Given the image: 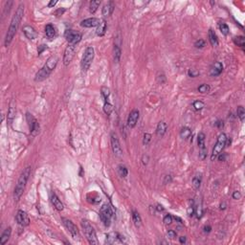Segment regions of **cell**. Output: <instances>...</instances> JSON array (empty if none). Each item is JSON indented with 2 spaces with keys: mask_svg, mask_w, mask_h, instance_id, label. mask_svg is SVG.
<instances>
[{
  "mask_svg": "<svg viewBox=\"0 0 245 245\" xmlns=\"http://www.w3.org/2000/svg\"><path fill=\"white\" fill-rule=\"evenodd\" d=\"M23 15H24V5L21 3L19 4L18 8L16 12L15 16H12V20H11V23H10V26H9V29L7 31V34H6V37H5V41H4V44L6 47H8L10 46V44L12 43V39H14L16 32L19 28V25L21 23V20L23 18Z\"/></svg>",
  "mask_w": 245,
  "mask_h": 245,
  "instance_id": "obj_1",
  "label": "cell"
},
{
  "mask_svg": "<svg viewBox=\"0 0 245 245\" xmlns=\"http://www.w3.org/2000/svg\"><path fill=\"white\" fill-rule=\"evenodd\" d=\"M58 62V58L57 56L50 57L47 59L46 63L43 65V67L36 74L35 81L39 82H42V81H44V79H47L51 75V73L57 67Z\"/></svg>",
  "mask_w": 245,
  "mask_h": 245,
  "instance_id": "obj_2",
  "label": "cell"
},
{
  "mask_svg": "<svg viewBox=\"0 0 245 245\" xmlns=\"http://www.w3.org/2000/svg\"><path fill=\"white\" fill-rule=\"evenodd\" d=\"M31 174V167H27L26 169H24V170L21 173L20 176H19L17 183L16 185V188L14 191V199L15 201H18L20 199V197L22 196L24 190L26 187V184H27L29 177Z\"/></svg>",
  "mask_w": 245,
  "mask_h": 245,
  "instance_id": "obj_3",
  "label": "cell"
},
{
  "mask_svg": "<svg viewBox=\"0 0 245 245\" xmlns=\"http://www.w3.org/2000/svg\"><path fill=\"white\" fill-rule=\"evenodd\" d=\"M82 227L83 230V233L86 236L87 240L90 244L92 245H97L99 243L97 235H96V231L94 227L90 224V222L86 219H82Z\"/></svg>",
  "mask_w": 245,
  "mask_h": 245,
  "instance_id": "obj_4",
  "label": "cell"
},
{
  "mask_svg": "<svg viewBox=\"0 0 245 245\" xmlns=\"http://www.w3.org/2000/svg\"><path fill=\"white\" fill-rule=\"evenodd\" d=\"M95 57V50L92 46H88V47L85 49L84 54L82 58V62H81V67L82 72H87L88 69L90 68V66L92 64Z\"/></svg>",
  "mask_w": 245,
  "mask_h": 245,
  "instance_id": "obj_5",
  "label": "cell"
},
{
  "mask_svg": "<svg viewBox=\"0 0 245 245\" xmlns=\"http://www.w3.org/2000/svg\"><path fill=\"white\" fill-rule=\"evenodd\" d=\"M226 142H227V135L225 133H220L217 137V141L215 145V147L213 149V152H212L211 155V160L215 161L217 158V156L221 153V151L224 149V148L226 147Z\"/></svg>",
  "mask_w": 245,
  "mask_h": 245,
  "instance_id": "obj_6",
  "label": "cell"
},
{
  "mask_svg": "<svg viewBox=\"0 0 245 245\" xmlns=\"http://www.w3.org/2000/svg\"><path fill=\"white\" fill-rule=\"evenodd\" d=\"M100 219L105 227H109L111 224V218L113 216V211L108 204H103L100 209Z\"/></svg>",
  "mask_w": 245,
  "mask_h": 245,
  "instance_id": "obj_7",
  "label": "cell"
},
{
  "mask_svg": "<svg viewBox=\"0 0 245 245\" xmlns=\"http://www.w3.org/2000/svg\"><path fill=\"white\" fill-rule=\"evenodd\" d=\"M110 142H111V148L113 150V153L117 157H121L123 155V149L121 147L120 141H119L118 135L115 132H111L110 135Z\"/></svg>",
  "mask_w": 245,
  "mask_h": 245,
  "instance_id": "obj_8",
  "label": "cell"
},
{
  "mask_svg": "<svg viewBox=\"0 0 245 245\" xmlns=\"http://www.w3.org/2000/svg\"><path fill=\"white\" fill-rule=\"evenodd\" d=\"M26 120H27V123L29 125L30 133L33 136L37 135L38 132H39V124H38L37 119L28 112V113H26Z\"/></svg>",
  "mask_w": 245,
  "mask_h": 245,
  "instance_id": "obj_9",
  "label": "cell"
},
{
  "mask_svg": "<svg viewBox=\"0 0 245 245\" xmlns=\"http://www.w3.org/2000/svg\"><path fill=\"white\" fill-rule=\"evenodd\" d=\"M64 37L69 44H74V45H77V43H79L82 38V35L81 33L74 30H66Z\"/></svg>",
  "mask_w": 245,
  "mask_h": 245,
  "instance_id": "obj_10",
  "label": "cell"
},
{
  "mask_svg": "<svg viewBox=\"0 0 245 245\" xmlns=\"http://www.w3.org/2000/svg\"><path fill=\"white\" fill-rule=\"evenodd\" d=\"M76 50H77V46L74 44H68L67 47L65 48L64 54H63V64L65 66H68L71 63L73 58L75 56Z\"/></svg>",
  "mask_w": 245,
  "mask_h": 245,
  "instance_id": "obj_11",
  "label": "cell"
},
{
  "mask_svg": "<svg viewBox=\"0 0 245 245\" xmlns=\"http://www.w3.org/2000/svg\"><path fill=\"white\" fill-rule=\"evenodd\" d=\"M62 221H63L65 228L68 230V232L72 236V237L74 238V240H78V238L79 237L78 227L70 219H68V218H62Z\"/></svg>",
  "mask_w": 245,
  "mask_h": 245,
  "instance_id": "obj_12",
  "label": "cell"
},
{
  "mask_svg": "<svg viewBox=\"0 0 245 245\" xmlns=\"http://www.w3.org/2000/svg\"><path fill=\"white\" fill-rule=\"evenodd\" d=\"M16 222L22 227L28 226V225L30 224L29 215H27L26 212H24L22 210H18L17 211V214L16 215Z\"/></svg>",
  "mask_w": 245,
  "mask_h": 245,
  "instance_id": "obj_13",
  "label": "cell"
},
{
  "mask_svg": "<svg viewBox=\"0 0 245 245\" xmlns=\"http://www.w3.org/2000/svg\"><path fill=\"white\" fill-rule=\"evenodd\" d=\"M139 116H140V112H139L138 109H133L130 112L128 118V127L129 128H133L136 127L139 120Z\"/></svg>",
  "mask_w": 245,
  "mask_h": 245,
  "instance_id": "obj_14",
  "label": "cell"
},
{
  "mask_svg": "<svg viewBox=\"0 0 245 245\" xmlns=\"http://www.w3.org/2000/svg\"><path fill=\"white\" fill-rule=\"evenodd\" d=\"M101 20L97 17H89L82 20L81 22V26L83 28H92V27H98V25L100 24Z\"/></svg>",
  "mask_w": 245,
  "mask_h": 245,
  "instance_id": "obj_15",
  "label": "cell"
},
{
  "mask_svg": "<svg viewBox=\"0 0 245 245\" xmlns=\"http://www.w3.org/2000/svg\"><path fill=\"white\" fill-rule=\"evenodd\" d=\"M23 33L25 37L30 40H34L37 37V33L34 27H32L30 25H25L23 27Z\"/></svg>",
  "mask_w": 245,
  "mask_h": 245,
  "instance_id": "obj_16",
  "label": "cell"
},
{
  "mask_svg": "<svg viewBox=\"0 0 245 245\" xmlns=\"http://www.w3.org/2000/svg\"><path fill=\"white\" fill-rule=\"evenodd\" d=\"M222 71H223V64L219 61H216L212 66V68L210 70V75L212 77H217L221 74Z\"/></svg>",
  "mask_w": 245,
  "mask_h": 245,
  "instance_id": "obj_17",
  "label": "cell"
},
{
  "mask_svg": "<svg viewBox=\"0 0 245 245\" xmlns=\"http://www.w3.org/2000/svg\"><path fill=\"white\" fill-rule=\"evenodd\" d=\"M114 8H115V6H114V3L110 1L108 2L107 4H105L103 6V8L102 10V14L104 17H107V16H110L112 14H113V11H114Z\"/></svg>",
  "mask_w": 245,
  "mask_h": 245,
  "instance_id": "obj_18",
  "label": "cell"
},
{
  "mask_svg": "<svg viewBox=\"0 0 245 245\" xmlns=\"http://www.w3.org/2000/svg\"><path fill=\"white\" fill-rule=\"evenodd\" d=\"M168 130V124L165 122H159L156 128V134L159 137H163Z\"/></svg>",
  "mask_w": 245,
  "mask_h": 245,
  "instance_id": "obj_19",
  "label": "cell"
},
{
  "mask_svg": "<svg viewBox=\"0 0 245 245\" xmlns=\"http://www.w3.org/2000/svg\"><path fill=\"white\" fill-rule=\"evenodd\" d=\"M51 202H52V204L54 205V207H55L58 211L61 212V211L63 210V208H64L63 204H62V202L61 201V199H59V198L57 196L56 194H52V195H51Z\"/></svg>",
  "mask_w": 245,
  "mask_h": 245,
  "instance_id": "obj_20",
  "label": "cell"
},
{
  "mask_svg": "<svg viewBox=\"0 0 245 245\" xmlns=\"http://www.w3.org/2000/svg\"><path fill=\"white\" fill-rule=\"evenodd\" d=\"M107 23L104 19H103V20H101L100 24L98 25L97 30H96V34L99 37H103L105 32H107Z\"/></svg>",
  "mask_w": 245,
  "mask_h": 245,
  "instance_id": "obj_21",
  "label": "cell"
},
{
  "mask_svg": "<svg viewBox=\"0 0 245 245\" xmlns=\"http://www.w3.org/2000/svg\"><path fill=\"white\" fill-rule=\"evenodd\" d=\"M11 235H12V228L8 227L7 229H5L1 235V236H0V244L4 245L6 242H8V240L11 237Z\"/></svg>",
  "mask_w": 245,
  "mask_h": 245,
  "instance_id": "obj_22",
  "label": "cell"
},
{
  "mask_svg": "<svg viewBox=\"0 0 245 245\" xmlns=\"http://www.w3.org/2000/svg\"><path fill=\"white\" fill-rule=\"evenodd\" d=\"M45 35L50 39L56 37V29L52 24H47L45 26Z\"/></svg>",
  "mask_w": 245,
  "mask_h": 245,
  "instance_id": "obj_23",
  "label": "cell"
},
{
  "mask_svg": "<svg viewBox=\"0 0 245 245\" xmlns=\"http://www.w3.org/2000/svg\"><path fill=\"white\" fill-rule=\"evenodd\" d=\"M208 37H209V41L211 43L212 46H215L218 45V39H217V37H216V34L215 33V31L213 29H210L209 30V33H208Z\"/></svg>",
  "mask_w": 245,
  "mask_h": 245,
  "instance_id": "obj_24",
  "label": "cell"
},
{
  "mask_svg": "<svg viewBox=\"0 0 245 245\" xmlns=\"http://www.w3.org/2000/svg\"><path fill=\"white\" fill-rule=\"evenodd\" d=\"M121 56H122V50H121V47L119 46L118 44H114V47H113V58H114V61L115 62H119L121 59Z\"/></svg>",
  "mask_w": 245,
  "mask_h": 245,
  "instance_id": "obj_25",
  "label": "cell"
},
{
  "mask_svg": "<svg viewBox=\"0 0 245 245\" xmlns=\"http://www.w3.org/2000/svg\"><path fill=\"white\" fill-rule=\"evenodd\" d=\"M201 182H202V174L201 173H196L193 177V186L195 190H198L201 186Z\"/></svg>",
  "mask_w": 245,
  "mask_h": 245,
  "instance_id": "obj_26",
  "label": "cell"
},
{
  "mask_svg": "<svg viewBox=\"0 0 245 245\" xmlns=\"http://www.w3.org/2000/svg\"><path fill=\"white\" fill-rule=\"evenodd\" d=\"M16 107L12 103H11L9 110H8V122H9V124H12V122L14 121V119L16 117Z\"/></svg>",
  "mask_w": 245,
  "mask_h": 245,
  "instance_id": "obj_27",
  "label": "cell"
},
{
  "mask_svg": "<svg viewBox=\"0 0 245 245\" xmlns=\"http://www.w3.org/2000/svg\"><path fill=\"white\" fill-rule=\"evenodd\" d=\"M132 220H133V223L136 227H140L142 225V218H141L138 212H136V211L132 212Z\"/></svg>",
  "mask_w": 245,
  "mask_h": 245,
  "instance_id": "obj_28",
  "label": "cell"
},
{
  "mask_svg": "<svg viewBox=\"0 0 245 245\" xmlns=\"http://www.w3.org/2000/svg\"><path fill=\"white\" fill-rule=\"evenodd\" d=\"M100 5H101V1H99V0H92L89 4V12L91 14H95L98 8L100 7Z\"/></svg>",
  "mask_w": 245,
  "mask_h": 245,
  "instance_id": "obj_29",
  "label": "cell"
},
{
  "mask_svg": "<svg viewBox=\"0 0 245 245\" xmlns=\"http://www.w3.org/2000/svg\"><path fill=\"white\" fill-rule=\"evenodd\" d=\"M191 135V128H187V127H185L183 128L181 130H180V137L182 139H184V140H187V139H189Z\"/></svg>",
  "mask_w": 245,
  "mask_h": 245,
  "instance_id": "obj_30",
  "label": "cell"
},
{
  "mask_svg": "<svg viewBox=\"0 0 245 245\" xmlns=\"http://www.w3.org/2000/svg\"><path fill=\"white\" fill-rule=\"evenodd\" d=\"M234 43L237 46H240L241 48H244L245 46V38L243 36H238L234 37Z\"/></svg>",
  "mask_w": 245,
  "mask_h": 245,
  "instance_id": "obj_31",
  "label": "cell"
},
{
  "mask_svg": "<svg viewBox=\"0 0 245 245\" xmlns=\"http://www.w3.org/2000/svg\"><path fill=\"white\" fill-rule=\"evenodd\" d=\"M118 173H119V174H120L121 177L125 178L128 174V170L127 167L124 166V165H120V166L118 167Z\"/></svg>",
  "mask_w": 245,
  "mask_h": 245,
  "instance_id": "obj_32",
  "label": "cell"
},
{
  "mask_svg": "<svg viewBox=\"0 0 245 245\" xmlns=\"http://www.w3.org/2000/svg\"><path fill=\"white\" fill-rule=\"evenodd\" d=\"M118 240V234L117 233H110L107 236V243L112 244Z\"/></svg>",
  "mask_w": 245,
  "mask_h": 245,
  "instance_id": "obj_33",
  "label": "cell"
},
{
  "mask_svg": "<svg viewBox=\"0 0 245 245\" xmlns=\"http://www.w3.org/2000/svg\"><path fill=\"white\" fill-rule=\"evenodd\" d=\"M205 139H206V135H205L203 132H200L197 136V143H198V147H199V149L205 147Z\"/></svg>",
  "mask_w": 245,
  "mask_h": 245,
  "instance_id": "obj_34",
  "label": "cell"
},
{
  "mask_svg": "<svg viewBox=\"0 0 245 245\" xmlns=\"http://www.w3.org/2000/svg\"><path fill=\"white\" fill-rule=\"evenodd\" d=\"M113 105H112L110 103L108 102H104V104H103V111H104V113L107 114V115H110L112 113V111H113Z\"/></svg>",
  "mask_w": 245,
  "mask_h": 245,
  "instance_id": "obj_35",
  "label": "cell"
},
{
  "mask_svg": "<svg viewBox=\"0 0 245 245\" xmlns=\"http://www.w3.org/2000/svg\"><path fill=\"white\" fill-rule=\"evenodd\" d=\"M198 92H200L201 94H206V93H209L210 90H211V87L209 84H206V83H203L201 85H199L197 88Z\"/></svg>",
  "mask_w": 245,
  "mask_h": 245,
  "instance_id": "obj_36",
  "label": "cell"
},
{
  "mask_svg": "<svg viewBox=\"0 0 245 245\" xmlns=\"http://www.w3.org/2000/svg\"><path fill=\"white\" fill-rule=\"evenodd\" d=\"M236 114H237V117L240 118V120L241 122H244V119H245V109L243 107L240 105V107H237L236 109Z\"/></svg>",
  "mask_w": 245,
  "mask_h": 245,
  "instance_id": "obj_37",
  "label": "cell"
},
{
  "mask_svg": "<svg viewBox=\"0 0 245 245\" xmlns=\"http://www.w3.org/2000/svg\"><path fill=\"white\" fill-rule=\"evenodd\" d=\"M219 30L223 36H228L229 34V27L226 23H220L219 24Z\"/></svg>",
  "mask_w": 245,
  "mask_h": 245,
  "instance_id": "obj_38",
  "label": "cell"
},
{
  "mask_svg": "<svg viewBox=\"0 0 245 245\" xmlns=\"http://www.w3.org/2000/svg\"><path fill=\"white\" fill-rule=\"evenodd\" d=\"M101 91H102V96L104 99V102H107L108 98H109V95H110V90L107 87L103 86L102 89H101Z\"/></svg>",
  "mask_w": 245,
  "mask_h": 245,
  "instance_id": "obj_39",
  "label": "cell"
},
{
  "mask_svg": "<svg viewBox=\"0 0 245 245\" xmlns=\"http://www.w3.org/2000/svg\"><path fill=\"white\" fill-rule=\"evenodd\" d=\"M207 153H208V149L206 148V145L203 148L199 149V159L200 160H205L207 157Z\"/></svg>",
  "mask_w": 245,
  "mask_h": 245,
  "instance_id": "obj_40",
  "label": "cell"
},
{
  "mask_svg": "<svg viewBox=\"0 0 245 245\" xmlns=\"http://www.w3.org/2000/svg\"><path fill=\"white\" fill-rule=\"evenodd\" d=\"M193 107H194V108L196 111H200V110H202V109L204 108L205 103H204L202 101H195V102L194 103V104H193Z\"/></svg>",
  "mask_w": 245,
  "mask_h": 245,
  "instance_id": "obj_41",
  "label": "cell"
},
{
  "mask_svg": "<svg viewBox=\"0 0 245 245\" xmlns=\"http://www.w3.org/2000/svg\"><path fill=\"white\" fill-rule=\"evenodd\" d=\"M151 134L150 133H148V132H145V133H144V137H143V144L144 145H149L150 141H151Z\"/></svg>",
  "mask_w": 245,
  "mask_h": 245,
  "instance_id": "obj_42",
  "label": "cell"
},
{
  "mask_svg": "<svg viewBox=\"0 0 245 245\" xmlns=\"http://www.w3.org/2000/svg\"><path fill=\"white\" fill-rule=\"evenodd\" d=\"M205 44H206V42H205L204 39H198V40H196L194 42V46H195V48H197V49L203 48L205 46Z\"/></svg>",
  "mask_w": 245,
  "mask_h": 245,
  "instance_id": "obj_43",
  "label": "cell"
},
{
  "mask_svg": "<svg viewBox=\"0 0 245 245\" xmlns=\"http://www.w3.org/2000/svg\"><path fill=\"white\" fill-rule=\"evenodd\" d=\"M188 75L191 78H196L198 75H199V71L196 69H189L188 71Z\"/></svg>",
  "mask_w": 245,
  "mask_h": 245,
  "instance_id": "obj_44",
  "label": "cell"
},
{
  "mask_svg": "<svg viewBox=\"0 0 245 245\" xmlns=\"http://www.w3.org/2000/svg\"><path fill=\"white\" fill-rule=\"evenodd\" d=\"M163 222L166 224V225H170L171 222H173V216H171L170 214L169 215H166L163 219Z\"/></svg>",
  "mask_w": 245,
  "mask_h": 245,
  "instance_id": "obj_45",
  "label": "cell"
},
{
  "mask_svg": "<svg viewBox=\"0 0 245 245\" xmlns=\"http://www.w3.org/2000/svg\"><path fill=\"white\" fill-rule=\"evenodd\" d=\"M167 236H168V237L171 238V240H173V238L176 237L177 234H176V232H175L174 230H170V231H168Z\"/></svg>",
  "mask_w": 245,
  "mask_h": 245,
  "instance_id": "obj_46",
  "label": "cell"
},
{
  "mask_svg": "<svg viewBox=\"0 0 245 245\" xmlns=\"http://www.w3.org/2000/svg\"><path fill=\"white\" fill-rule=\"evenodd\" d=\"M194 213H195V208H194V206H190V207L188 208V210H187V214H188V215H189V216H193Z\"/></svg>",
  "mask_w": 245,
  "mask_h": 245,
  "instance_id": "obj_47",
  "label": "cell"
},
{
  "mask_svg": "<svg viewBox=\"0 0 245 245\" xmlns=\"http://www.w3.org/2000/svg\"><path fill=\"white\" fill-rule=\"evenodd\" d=\"M149 156L148 155V154H144L143 156H142V163H143V165H148L149 164Z\"/></svg>",
  "mask_w": 245,
  "mask_h": 245,
  "instance_id": "obj_48",
  "label": "cell"
},
{
  "mask_svg": "<svg viewBox=\"0 0 245 245\" xmlns=\"http://www.w3.org/2000/svg\"><path fill=\"white\" fill-rule=\"evenodd\" d=\"M233 198L234 199H236V200H238V199H240L241 198V194L240 193V191H234L233 193Z\"/></svg>",
  "mask_w": 245,
  "mask_h": 245,
  "instance_id": "obj_49",
  "label": "cell"
},
{
  "mask_svg": "<svg viewBox=\"0 0 245 245\" xmlns=\"http://www.w3.org/2000/svg\"><path fill=\"white\" fill-rule=\"evenodd\" d=\"M173 181V177L171 175H166L165 176V179H164V184H170Z\"/></svg>",
  "mask_w": 245,
  "mask_h": 245,
  "instance_id": "obj_50",
  "label": "cell"
},
{
  "mask_svg": "<svg viewBox=\"0 0 245 245\" xmlns=\"http://www.w3.org/2000/svg\"><path fill=\"white\" fill-rule=\"evenodd\" d=\"M46 49H47V46H46V45H43V44H42V45H40V46H38V48H37L38 55H40L41 53H42L44 50H46Z\"/></svg>",
  "mask_w": 245,
  "mask_h": 245,
  "instance_id": "obj_51",
  "label": "cell"
},
{
  "mask_svg": "<svg viewBox=\"0 0 245 245\" xmlns=\"http://www.w3.org/2000/svg\"><path fill=\"white\" fill-rule=\"evenodd\" d=\"M57 3H58V0H51V1L49 2V4H48V7L49 8L55 7V6L57 5Z\"/></svg>",
  "mask_w": 245,
  "mask_h": 245,
  "instance_id": "obj_52",
  "label": "cell"
},
{
  "mask_svg": "<svg viewBox=\"0 0 245 245\" xmlns=\"http://www.w3.org/2000/svg\"><path fill=\"white\" fill-rule=\"evenodd\" d=\"M64 12H65V9H63V8H62V9H59V10H58V11L55 12V15H56L57 16H61Z\"/></svg>",
  "mask_w": 245,
  "mask_h": 245,
  "instance_id": "obj_53",
  "label": "cell"
},
{
  "mask_svg": "<svg viewBox=\"0 0 245 245\" xmlns=\"http://www.w3.org/2000/svg\"><path fill=\"white\" fill-rule=\"evenodd\" d=\"M203 230H204V233H205V234H209L210 232H211V230H212V227L208 225V226H205V227L203 228Z\"/></svg>",
  "mask_w": 245,
  "mask_h": 245,
  "instance_id": "obj_54",
  "label": "cell"
},
{
  "mask_svg": "<svg viewBox=\"0 0 245 245\" xmlns=\"http://www.w3.org/2000/svg\"><path fill=\"white\" fill-rule=\"evenodd\" d=\"M226 208H227V204H226V202H221L220 205H219V209H220V210H225Z\"/></svg>",
  "mask_w": 245,
  "mask_h": 245,
  "instance_id": "obj_55",
  "label": "cell"
},
{
  "mask_svg": "<svg viewBox=\"0 0 245 245\" xmlns=\"http://www.w3.org/2000/svg\"><path fill=\"white\" fill-rule=\"evenodd\" d=\"M179 241L181 244H184V243H186L187 240H186V236H180L179 237Z\"/></svg>",
  "mask_w": 245,
  "mask_h": 245,
  "instance_id": "obj_56",
  "label": "cell"
},
{
  "mask_svg": "<svg viewBox=\"0 0 245 245\" xmlns=\"http://www.w3.org/2000/svg\"><path fill=\"white\" fill-rule=\"evenodd\" d=\"M215 124H216L219 128H223V122H222V121H217V122L215 123Z\"/></svg>",
  "mask_w": 245,
  "mask_h": 245,
  "instance_id": "obj_57",
  "label": "cell"
},
{
  "mask_svg": "<svg viewBox=\"0 0 245 245\" xmlns=\"http://www.w3.org/2000/svg\"><path fill=\"white\" fill-rule=\"evenodd\" d=\"M225 156H226V155H225L224 153H223V154H221V153H220V154L218 155L217 157H218V159H219L220 161H224V160H225Z\"/></svg>",
  "mask_w": 245,
  "mask_h": 245,
  "instance_id": "obj_58",
  "label": "cell"
},
{
  "mask_svg": "<svg viewBox=\"0 0 245 245\" xmlns=\"http://www.w3.org/2000/svg\"><path fill=\"white\" fill-rule=\"evenodd\" d=\"M156 210H157L158 212H163V211H164V208H163L162 205H157Z\"/></svg>",
  "mask_w": 245,
  "mask_h": 245,
  "instance_id": "obj_59",
  "label": "cell"
}]
</instances>
